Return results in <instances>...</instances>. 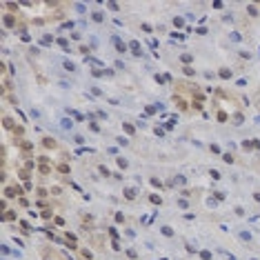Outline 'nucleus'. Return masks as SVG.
<instances>
[{
    "mask_svg": "<svg viewBox=\"0 0 260 260\" xmlns=\"http://www.w3.org/2000/svg\"><path fill=\"white\" fill-rule=\"evenodd\" d=\"M174 102H176V107H178V109H182V111L189 109V102H187L185 98H180V96H174Z\"/></svg>",
    "mask_w": 260,
    "mask_h": 260,
    "instance_id": "nucleus-1",
    "label": "nucleus"
},
{
    "mask_svg": "<svg viewBox=\"0 0 260 260\" xmlns=\"http://www.w3.org/2000/svg\"><path fill=\"white\" fill-rule=\"evenodd\" d=\"M2 127H5V129H9V131H14V129H16L14 120H11L9 116H2Z\"/></svg>",
    "mask_w": 260,
    "mask_h": 260,
    "instance_id": "nucleus-2",
    "label": "nucleus"
},
{
    "mask_svg": "<svg viewBox=\"0 0 260 260\" xmlns=\"http://www.w3.org/2000/svg\"><path fill=\"white\" fill-rule=\"evenodd\" d=\"M38 171H40L42 176H49V174H51V167L47 165V162H38Z\"/></svg>",
    "mask_w": 260,
    "mask_h": 260,
    "instance_id": "nucleus-3",
    "label": "nucleus"
},
{
    "mask_svg": "<svg viewBox=\"0 0 260 260\" xmlns=\"http://www.w3.org/2000/svg\"><path fill=\"white\" fill-rule=\"evenodd\" d=\"M42 145H45V147H47V149H56V147H58V145H56V140H53V138H45V140H42Z\"/></svg>",
    "mask_w": 260,
    "mask_h": 260,
    "instance_id": "nucleus-4",
    "label": "nucleus"
},
{
    "mask_svg": "<svg viewBox=\"0 0 260 260\" xmlns=\"http://www.w3.org/2000/svg\"><path fill=\"white\" fill-rule=\"evenodd\" d=\"M5 25H7V27H14V25H16V18L11 16V14H5Z\"/></svg>",
    "mask_w": 260,
    "mask_h": 260,
    "instance_id": "nucleus-5",
    "label": "nucleus"
},
{
    "mask_svg": "<svg viewBox=\"0 0 260 260\" xmlns=\"http://www.w3.org/2000/svg\"><path fill=\"white\" fill-rule=\"evenodd\" d=\"M125 198H127V200H134V198H136V189H129V187H127V189H125Z\"/></svg>",
    "mask_w": 260,
    "mask_h": 260,
    "instance_id": "nucleus-6",
    "label": "nucleus"
},
{
    "mask_svg": "<svg viewBox=\"0 0 260 260\" xmlns=\"http://www.w3.org/2000/svg\"><path fill=\"white\" fill-rule=\"evenodd\" d=\"M18 142H20V149H25V153L31 151V142H27V140H18Z\"/></svg>",
    "mask_w": 260,
    "mask_h": 260,
    "instance_id": "nucleus-7",
    "label": "nucleus"
},
{
    "mask_svg": "<svg viewBox=\"0 0 260 260\" xmlns=\"http://www.w3.org/2000/svg\"><path fill=\"white\" fill-rule=\"evenodd\" d=\"M14 218H16V213H14V211H2V220H14Z\"/></svg>",
    "mask_w": 260,
    "mask_h": 260,
    "instance_id": "nucleus-8",
    "label": "nucleus"
},
{
    "mask_svg": "<svg viewBox=\"0 0 260 260\" xmlns=\"http://www.w3.org/2000/svg\"><path fill=\"white\" fill-rule=\"evenodd\" d=\"M129 47H131V51H134V53H140V45H138L136 40H131V42H129Z\"/></svg>",
    "mask_w": 260,
    "mask_h": 260,
    "instance_id": "nucleus-9",
    "label": "nucleus"
},
{
    "mask_svg": "<svg viewBox=\"0 0 260 260\" xmlns=\"http://www.w3.org/2000/svg\"><path fill=\"white\" fill-rule=\"evenodd\" d=\"M113 42H116V47H118V51H120V53H125V51H127V47H125L120 40H118V38H113Z\"/></svg>",
    "mask_w": 260,
    "mask_h": 260,
    "instance_id": "nucleus-10",
    "label": "nucleus"
},
{
    "mask_svg": "<svg viewBox=\"0 0 260 260\" xmlns=\"http://www.w3.org/2000/svg\"><path fill=\"white\" fill-rule=\"evenodd\" d=\"M62 67L67 69V71H76V65H74V62H69V60H65V62H62Z\"/></svg>",
    "mask_w": 260,
    "mask_h": 260,
    "instance_id": "nucleus-11",
    "label": "nucleus"
},
{
    "mask_svg": "<svg viewBox=\"0 0 260 260\" xmlns=\"http://www.w3.org/2000/svg\"><path fill=\"white\" fill-rule=\"evenodd\" d=\"M80 256H82L84 260H91V251H89V249H80Z\"/></svg>",
    "mask_w": 260,
    "mask_h": 260,
    "instance_id": "nucleus-12",
    "label": "nucleus"
},
{
    "mask_svg": "<svg viewBox=\"0 0 260 260\" xmlns=\"http://www.w3.org/2000/svg\"><path fill=\"white\" fill-rule=\"evenodd\" d=\"M56 169H58V171H62V174H69V165H65V162H60Z\"/></svg>",
    "mask_w": 260,
    "mask_h": 260,
    "instance_id": "nucleus-13",
    "label": "nucleus"
},
{
    "mask_svg": "<svg viewBox=\"0 0 260 260\" xmlns=\"http://www.w3.org/2000/svg\"><path fill=\"white\" fill-rule=\"evenodd\" d=\"M216 118H218L220 122H225V120H227V113H225V111H216Z\"/></svg>",
    "mask_w": 260,
    "mask_h": 260,
    "instance_id": "nucleus-14",
    "label": "nucleus"
},
{
    "mask_svg": "<svg viewBox=\"0 0 260 260\" xmlns=\"http://www.w3.org/2000/svg\"><path fill=\"white\" fill-rule=\"evenodd\" d=\"M98 169H100V174H102V176H111V171H109L107 167H105V165H100Z\"/></svg>",
    "mask_w": 260,
    "mask_h": 260,
    "instance_id": "nucleus-15",
    "label": "nucleus"
},
{
    "mask_svg": "<svg viewBox=\"0 0 260 260\" xmlns=\"http://www.w3.org/2000/svg\"><path fill=\"white\" fill-rule=\"evenodd\" d=\"M220 76H222V78H231V71H229V69H220Z\"/></svg>",
    "mask_w": 260,
    "mask_h": 260,
    "instance_id": "nucleus-16",
    "label": "nucleus"
},
{
    "mask_svg": "<svg viewBox=\"0 0 260 260\" xmlns=\"http://www.w3.org/2000/svg\"><path fill=\"white\" fill-rule=\"evenodd\" d=\"M20 178L27 180V178H29V169H20Z\"/></svg>",
    "mask_w": 260,
    "mask_h": 260,
    "instance_id": "nucleus-17",
    "label": "nucleus"
},
{
    "mask_svg": "<svg viewBox=\"0 0 260 260\" xmlns=\"http://www.w3.org/2000/svg\"><path fill=\"white\" fill-rule=\"evenodd\" d=\"M149 200L153 202V205H160V196H156V193H153V196H149Z\"/></svg>",
    "mask_w": 260,
    "mask_h": 260,
    "instance_id": "nucleus-18",
    "label": "nucleus"
},
{
    "mask_svg": "<svg viewBox=\"0 0 260 260\" xmlns=\"http://www.w3.org/2000/svg\"><path fill=\"white\" fill-rule=\"evenodd\" d=\"M118 165H120V167H122V169H127V165H129V162H127L125 158H118Z\"/></svg>",
    "mask_w": 260,
    "mask_h": 260,
    "instance_id": "nucleus-19",
    "label": "nucleus"
},
{
    "mask_svg": "<svg viewBox=\"0 0 260 260\" xmlns=\"http://www.w3.org/2000/svg\"><path fill=\"white\" fill-rule=\"evenodd\" d=\"M40 216H42V218H49V216H51V209H42Z\"/></svg>",
    "mask_w": 260,
    "mask_h": 260,
    "instance_id": "nucleus-20",
    "label": "nucleus"
},
{
    "mask_svg": "<svg viewBox=\"0 0 260 260\" xmlns=\"http://www.w3.org/2000/svg\"><path fill=\"white\" fill-rule=\"evenodd\" d=\"M7 9H9V11H16L18 5H16V2H7Z\"/></svg>",
    "mask_w": 260,
    "mask_h": 260,
    "instance_id": "nucleus-21",
    "label": "nucleus"
},
{
    "mask_svg": "<svg viewBox=\"0 0 260 260\" xmlns=\"http://www.w3.org/2000/svg\"><path fill=\"white\" fill-rule=\"evenodd\" d=\"M222 158H225V162H234V156H231V153H225Z\"/></svg>",
    "mask_w": 260,
    "mask_h": 260,
    "instance_id": "nucleus-22",
    "label": "nucleus"
},
{
    "mask_svg": "<svg viewBox=\"0 0 260 260\" xmlns=\"http://www.w3.org/2000/svg\"><path fill=\"white\" fill-rule=\"evenodd\" d=\"M14 136H22V127H18V125H16V129H14Z\"/></svg>",
    "mask_w": 260,
    "mask_h": 260,
    "instance_id": "nucleus-23",
    "label": "nucleus"
},
{
    "mask_svg": "<svg viewBox=\"0 0 260 260\" xmlns=\"http://www.w3.org/2000/svg\"><path fill=\"white\" fill-rule=\"evenodd\" d=\"M234 120H236V125H240V122H242V116H240V113H236Z\"/></svg>",
    "mask_w": 260,
    "mask_h": 260,
    "instance_id": "nucleus-24",
    "label": "nucleus"
},
{
    "mask_svg": "<svg viewBox=\"0 0 260 260\" xmlns=\"http://www.w3.org/2000/svg\"><path fill=\"white\" fill-rule=\"evenodd\" d=\"M125 131H129V134H134V127L129 125V122H125Z\"/></svg>",
    "mask_w": 260,
    "mask_h": 260,
    "instance_id": "nucleus-25",
    "label": "nucleus"
},
{
    "mask_svg": "<svg viewBox=\"0 0 260 260\" xmlns=\"http://www.w3.org/2000/svg\"><path fill=\"white\" fill-rule=\"evenodd\" d=\"M249 14H251V16H256V14H258V9L253 7V5H249Z\"/></svg>",
    "mask_w": 260,
    "mask_h": 260,
    "instance_id": "nucleus-26",
    "label": "nucleus"
},
{
    "mask_svg": "<svg viewBox=\"0 0 260 260\" xmlns=\"http://www.w3.org/2000/svg\"><path fill=\"white\" fill-rule=\"evenodd\" d=\"M38 196H40V198H45V196H49V193H47V189H38Z\"/></svg>",
    "mask_w": 260,
    "mask_h": 260,
    "instance_id": "nucleus-27",
    "label": "nucleus"
}]
</instances>
